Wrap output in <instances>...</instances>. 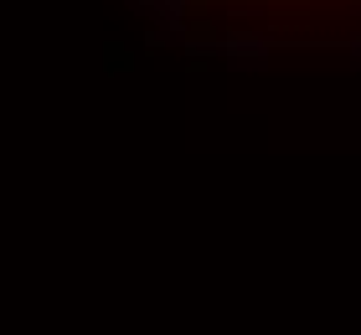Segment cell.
<instances>
[{
    "instance_id": "3",
    "label": "cell",
    "mask_w": 361,
    "mask_h": 335,
    "mask_svg": "<svg viewBox=\"0 0 361 335\" xmlns=\"http://www.w3.org/2000/svg\"><path fill=\"white\" fill-rule=\"evenodd\" d=\"M346 52H351V67H356V73H361V31H356V37L346 42Z\"/></svg>"
},
{
    "instance_id": "1",
    "label": "cell",
    "mask_w": 361,
    "mask_h": 335,
    "mask_svg": "<svg viewBox=\"0 0 361 335\" xmlns=\"http://www.w3.org/2000/svg\"><path fill=\"white\" fill-rule=\"evenodd\" d=\"M217 52L227 57L233 73H264V67L274 62V42L264 37V31H227V37L217 42Z\"/></svg>"
},
{
    "instance_id": "2",
    "label": "cell",
    "mask_w": 361,
    "mask_h": 335,
    "mask_svg": "<svg viewBox=\"0 0 361 335\" xmlns=\"http://www.w3.org/2000/svg\"><path fill=\"white\" fill-rule=\"evenodd\" d=\"M140 16H150L155 26H186L191 16V0H129Z\"/></svg>"
}]
</instances>
